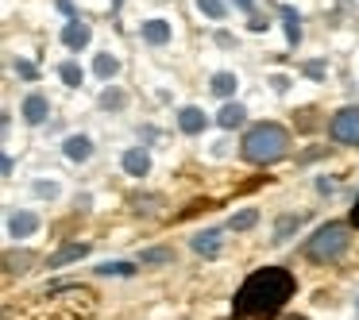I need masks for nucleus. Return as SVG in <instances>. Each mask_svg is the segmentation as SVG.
<instances>
[{
  "mask_svg": "<svg viewBox=\"0 0 359 320\" xmlns=\"http://www.w3.org/2000/svg\"><path fill=\"white\" fill-rule=\"evenodd\" d=\"M297 281L286 266H263L255 270L232 297V312L236 320H263V316H274L282 305L294 297Z\"/></svg>",
  "mask_w": 359,
  "mask_h": 320,
  "instance_id": "f257e3e1",
  "label": "nucleus"
},
{
  "mask_svg": "<svg viewBox=\"0 0 359 320\" xmlns=\"http://www.w3.org/2000/svg\"><path fill=\"white\" fill-rule=\"evenodd\" d=\"M243 158L255 166H271L278 162V158L290 155V132L282 124H274V120H263V124H251L248 132H243Z\"/></svg>",
  "mask_w": 359,
  "mask_h": 320,
  "instance_id": "f03ea898",
  "label": "nucleus"
},
{
  "mask_svg": "<svg viewBox=\"0 0 359 320\" xmlns=\"http://www.w3.org/2000/svg\"><path fill=\"white\" fill-rule=\"evenodd\" d=\"M348 243H351V224H340V220L320 224L309 235V243H305V258L309 263H336L348 251Z\"/></svg>",
  "mask_w": 359,
  "mask_h": 320,
  "instance_id": "7ed1b4c3",
  "label": "nucleus"
},
{
  "mask_svg": "<svg viewBox=\"0 0 359 320\" xmlns=\"http://www.w3.org/2000/svg\"><path fill=\"white\" fill-rule=\"evenodd\" d=\"M328 135H332V143L359 147V104H348V109L332 112V120H328Z\"/></svg>",
  "mask_w": 359,
  "mask_h": 320,
  "instance_id": "20e7f679",
  "label": "nucleus"
},
{
  "mask_svg": "<svg viewBox=\"0 0 359 320\" xmlns=\"http://www.w3.org/2000/svg\"><path fill=\"white\" fill-rule=\"evenodd\" d=\"M20 116H24V124H32V127L47 124V116H50V101H47L43 93H27V97H24V104H20Z\"/></svg>",
  "mask_w": 359,
  "mask_h": 320,
  "instance_id": "39448f33",
  "label": "nucleus"
},
{
  "mask_svg": "<svg viewBox=\"0 0 359 320\" xmlns=\"http://www.w3.org/2000/svg\"><path fill=\"white\" fill-rule=\"evenodd\" d=\"M140 39L147 43V47L158 50V47H166V43L174 39V27L166 24V20H143V24H140Z\"/></svg>",
  "mask_w": 359,
  "mask_h": 320,
  "instance_id": "423d86ee",
  "label": "nucleus"
},
{
  "mask_svg": "<svg viewBox=\"0 0 359 320\" xmlns=\"http://www.w3.org/2000/svg\"><path fill=\"white\" fill-rule=\"evenodd\" d=\"M89 39H93V27H89L86 20H66V27H62L66 50H86Z\"/></svg>",
  "mask_w": 359,
  "mask_h": 320,
  "instance_id": "0eeeda50",
  "label": "nucleus"
},
{
  "mask_svg": "<svg viewBox=\"0 0 359 320\" xmlns=\"http://www.w3.org/2000/svg\"><path fill=\"white\" fill-rule=\"evenodd\" d=\"M205 127H209V116H205L197 104H186V109H178V132H182V135H201Z\"/></svg>",
  "mask_w": 359,
  "mask_h": 320,
  "instance_id": "6e6552de",
  "label": "nucleus"
},
{
  "mask_svg": "<svg viewBox=\"0 0 359 320\" xmlns=\"http://www.w3.org/2000/svg\"><path fill=\"white\" fill-rule=\"evenodd\" d=\"M39 232V216H35V212H12L8 216V235L12 239H27V235H35Z\"/></svg>",
  "mask_w": 359,
  "mask_h": 320,
  "instance_id": "1a4fd4ad",
  "label": "nucleus"
},
{
  "mask_svg": "<svg viewBox=\"0 0 359 320\" xmlns=\"http://www.w3.org/2000/svg\"><path fill=\"white\" fill-rule=\"evenodd\" d=\"M62 151H66L70 162H89V158H93V139H89V135H66Z\"/></svg>",
  "mask_w": 359,
  "mask_h": 320,
  "instance_id": "9d476101",
  "label": "nucleus"
},
{
  "mask_svg": "<svg viewBox=\"0 0 359 320\" xmlns=\"http://www.w3.org/2000/svg\"><path fill=\"white\" fill-rule=\"evenodd\" d=\"M220 239H224V235H220V228H205V232H197L189 243H194L197 255L212 258V255H220Z\"/></svg>",
  "mask_w": 359,
  "mask_h": 320,
  "instance_id": "9b49d317",
  "label": "nucleus"
},
{
  "mask_svg": "<svg viewBox=\"0 0 359 320\" xmlns=\"http://www.w3.org/2000/svg\"><path fill=\"white\" fill-rule=\"evenodd\" d=\"M124 174H132V178H143V174H151V155L143 147H132L124 151Z\"/></svg>",
  "mask_w": 359,
  "mask_h": 320,
  "instance_id": "f8f14e48",
  "label": "nucleus"
},
{
  "mask_svg": "<svg viewBox=\"0 0 359 320\" xmlns=\"http://www.w3.org/2000/svg\"><path fill=\"white\" fill-rule=\"evenodd\" d=\"M243 120H248V109H243V104H240V101H228V104H224V109H220V112H217V124H220V127H224V132H232V127H240V124H243Z\"/></svg>",
  "mask_w": 359,
  "mask_h": 320,
  "instance_id": "ddd939ff",
  "label": "nucleus"
},
{
  "mask_svg": "<svg viewBox=\"0 0 359 320\" xmlns=\"http://www.w3.org/2000/svg\"><path fill=\"white\" fill-rule=\"evenodd\" d=\"M278 16H282V27H286V43H290V47H297V43H302V16H297L290 4H282Z\"/></svg>",
  "mask_w": 359,
  "mask_h": 320,
  "instance_id": "4468645a",
  "label": "nucleus"
},
{
  "mask_svg": "<svg viewBox=\"0 0 359 320\" xmlns=\"http://www.w3.org/2000/svg\"><path fill=\"white\" fill-rule=\"evenodd\" d=\"M89 255V243H62V247L50 255V266H66V263H78V258Z\"/></svg>",
  "mask_w": 359,
  "mask_h": 320,
  "instance_id": "2eb2a0df",
  "label": "nucleus"
},
{
  "mask_svg": "<svg viewBox=\"0 0 359 320\" xmlns=\"http://www.w3.org/2000/svg\"><path fill=\"white\" fill-rule=\"evenodd\" d=\"M236 85H240V78H236V74H228V70H217V74L209 78V89H212L217 97H224V101L236 93Z\"/></svg>",
  "mask_w": 359,
  "mask_h": 320,
  "instance_id": "dca6fc26",
  "label": "nucleus"
},
{
  "mask_svg": "<svg viewBox=\"0 0 359 320\" xmlns=\"http://www.w3.org/2000/svg\"><path fill=\"white\" fill-rule=\"evenodd\" d=\"M93 74H97L101 81H112V78L120 74V58H112V55H104V50H101V55L93 58Z\"/></svg>",
  "mask_w": 359,
  "mask_h": 320,
  "instance_id": "f3484780",
  "label": "nucleus"
},
{
  "mask_svg": "<svg viewBox=\"0 0 359 320\" xmlns=\"http://www.w3.org/2000/svg\"><path fill=\"white\" fill-rule=\"evenodd\" d=\"M302 228V216L297 212H290V216H278V224H274V243H286L290 235Z\"/></svg>",
  "mask_w": 359,
  "mask_h": 320,
  "instance_id": "a211bd4d",
  "label": "nucleus"
},
{
  "mask_svg": "<svg viewBox=\"0 0 359 320\" xmlns=\"http://www.w3.org/2000/svg\"><path fill=\"white\" fill-rule=\"evenodd\" d=\"M58 78H62V81H66V85H70V89H78L81 81H86V70H81V66L74 62V58H66V62L58 66Z\"/></svg>",
  "mask_w": 359,
  "mask_h": 320,
  "instance_id": "6ab92c4d",
  "label": "nucleus"
},
{
  "mask_svg": "<svg viewBox=\"0 0 359 320\" xmlns=\"http://www.w3.org/2000/svg\"><path fill=\"white\" fill-rule=\"evenodd\" d=\"M97 104H101V109L104 112H120V109H124V104H128V93H124V89H104V93H101V101H97Z\"/></svg>",
  "mask_w": 359,
  "mask_h": 320,
  "instance_id": "aec40b11",
  "label": "nucleus"
},
{
  "mask_svg": "<svg viewBox=\"0 0 359 320\" xmlns=\"http://www.w3.org/2000/svg\"><path fill=\"white\" fill-rule=\"evenodd\" d=\"M255 224H259V209H243V212H236V216L228 220V228H232V232H251Z\"/></svg>",
  "mask_w": 359,
  "mask_h": 320,
  "instance_id": "412c9836",
  "label": "nucleus"
},
{
  "mask_svg": "<svg viewBox=\"0 0 359 320\" xmlns=\"http://www.w3.org/2000/svg\"><path fill=\"white\" fill-rule=\"evenodd\" d=\"M143 266H158V263H174V251L170 247H151V251H143V258H140Z\"/></svg>",
  "mask_w": 359,
  "mask_h": 320,
  "instance_id": "4be33fe9",
  "label": "nucleus"
},
{
  "mask_svg": "<svg viewBox=\"0 0 359 320\" xmlns=\"http://www.w3.org/2000/svg\"><path fill=\"white\" fill-rule=\"evenodd\" d=\"M97 274H104V278H112V274H116V278H132L135 266L132 263H104V266H97Z\"/></svg>",
  "mask_w": 359,
  "mask_h": 320,
  "instance_id": "5701e85b",
  "label": "nucleus"
},
{
  "mask_svg": "<svg viewBox=\"0 0 359 320\" xmlns=\"http://www.w3.org/2000/svg\"><path fill=\"white\" fill-rule=\"evenodd\" d=\"M197 12H201V16H209V20H224L228 16V8L220 4V0H197Z\"/></svg>",
  "mask_w": 359,
  "mask_h": 320,
  "instance_id": "b1692460",
  "label": "nucleus"
},
{
  "mask_svg": "<svg viewBox=\"0 0 359 320\" xmlns=\"http://www.w3.org/2000/svg\"><path fill=\"white\" fill-rule=\"evenodd\" d=\"M325 70H328V62H325V58H313V62H302V74H305V78H313V81H320V78H325Z\"/></svg>",
  "mask_w": 359,
  "mask_h": 320,
  "instance_id": "393cba45",
  "label": "nucleus"
},
{
  "mask_svg": "<svg viewBox=\"0 0 359 320\" xmlns=\"http://www.w3.org/2000/svg\"><path fill=\"white\" fill-rule=\"evenodd\" d=\"M16 74H20L24 81H39V66L27 62V58H16Z\"/></svg>",
  "mask_w": 359,
  "mask_h": 320,
  "instance_id": "a878e982",
  "label": "nucleus"
},
{
  "mask_svg": "<svg viewBox=\"0 0 359 320\" xmlns=\"http://www.w3.org/2000/svg\"><path fill=\"white\" fill-rule=\"evenodd\" d=\"M35 197H50V201H55L58 186H55V181H35Z\"/></svg>",
  "mask_w": 359,
  "mask_h": 320,
  "instance_id": "bb28decb",
  "label": "nucleus"
},
{
  "mask_svg": "<svg viewBox=\"0 0 359 320\" xmlns=\"http://www.w3.org/2000/svg\"><path fill=\"white\" fill-rule=\"evenodd\" d=\"M271 85H274V93H286V89H290V78H286V74H274Z\"/></svg>",
  "mask_w": 359,
  "mask_h": 320,
  "instance_id": "cd10ccee",
  "label": "nucleus"
},
{
  "mask_svg": "<svg viewBox=\"0 0 359 320\" xmlns=\"http://www.w3.org/2000/svg\"><path fill=\"white\" fill-rule=\"evenodd\" d=\"M58 12H62L66 20H81L78 12H74V4H70V0H58Z\"/></svg>",
  "mask_w": 359,
  "mask_h": 320,
  "instance_id": "c85d7f7f",
  "label": "nucleus"
},
{
  "mask_svg": "<svg viewBox=\"0 0 359 320\" xmlns=\"http://www.w3.org/2000/svg\"><path fill=\"white\" fill-rule=\"evenodd\" d=\"M332 189H336L332 178H317V193H332Z\"/></svg>",
  "mask_w": 359,
  "mask_h": 320,
  "instance_id": "c756f323",
  "label": "nucleus"
},
{
  "mask_svg": "<svg viewBox=\"0 0 359 320\" xmlns=\"http://www.w3.org/2000/svg\"><path fill=\"white\" fill-rule=\"evenodd\" d=\"M232 4H236V8H240V12H248V16H251V12H255V0H232Z\"/></svg>",
  "mask_w": 359,
  "mask_h": 320,
  "instance_id": "7c9ffc66",
  "label": "nucleus"
},
{
  "mask_svg": "<svg viewBox=\"0 0 359 320\" xmlns=\"http://www.w3.org/2000/svg\"><path fill=\"white\" fill-rule=\"evenodd\" d=\"M217 43H220V47H236V39L228 32H217Z\"/></svg>",
  "mask_w": 359,
  "mask_h": 320,
  "instance_id": "2f4dec72",
  "label": "nucleus"
},
{
  "mask_svg": "<svg viewBox=\"0 0 359 320\" xmlns=\"http://www.w3.org/2000/svg\"><path fill=\"white\" fill-rule=\"evenodd\" d=\"M248 27H251V32H266V20H259V16H251V24H248Z\"/></svg>",
  "mask_w": 359,
  "mask_h": 320,
  "instance_id": "473e14b6",
  "label": "nucleus"
},
{
  "mask_svg": "<svg viewBox=\"0 0 359 320\" xmlns=\"http://www.w3.org/2000/svg\"><path fill=\"white\" fill-rule=\"evenodd\" d=\"M351 224L359 228V197H355V204H351Z\"/></svg>",
  "mask_w": 359,
  "mask_h": 320,
  "instance_id": "72a5a7b5",
  "label": "nucleus"
},
{
  "mask_svg": "<svg viewBox=\"0 0 359 320\" xmlns=\"http://www.w3.org/2000/svg\"><path fill=\"white\" fill-rule=\"evenodd\" d=\"M120 4H124V0H112V12H120Z\"/></svg>",
  "mask_w": 359,
  "mask_h": 320,
  "instance_id": "f704fd0d",
  "label": "nucleus"
},
{
  "mask_svg": "<svg viewBox=\"0 0 359 320\" xmlns=\"http://www.w3.org/2000/svg\"><path fill=\"white\" fill-rule=\"evenodd\" d=\"M355 316H359V297H355Z\"/></svg>",
  "mask_w": 359,
  "mask_h": 320,
  "instance_id": "c9c22d12",
  "label": "nucleus"
},
{
  "mask_svg": "<svg viewBox=\"0 0 359 320\" xmlns=\"http://www.w3.org/2000/svg\"><path fill=\"white\" fill-rule=\"evenodd\" d=\"M286 320H305V316H286Z\"/></svg>",
  "mask_w": 359,
  "mask_h": 320,
  "instance_id": "e433bc0d",
  "label": "nucleus"
}]
</instances>
